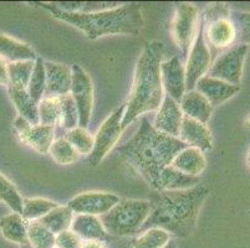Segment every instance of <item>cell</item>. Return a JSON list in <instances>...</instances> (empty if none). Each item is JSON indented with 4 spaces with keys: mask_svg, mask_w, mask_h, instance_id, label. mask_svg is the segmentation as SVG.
Wrapping results in <instances>:
<instances>
[{
    "mask_svg": "<svg viewBox=\"0 0 250 248\" xmlns=\"http://www.w3.org/2000/svg\"><path fill=\"white\" fill-rule=\"evenodd\" d=\"M208 195V188L203 185L187 190H156L149 199L151 211L140 233L148 229H161L170 236L189 237Z\"/></svg>",
    "mask_w": 250,
    "mask_h": 248,
    "instance_id": "6da1fadb",
    "label": "cell"
},
{
    "mask_svg": "<svg viewBox=\"0 0 250 248\" xmlns=\"http://www.w3.org/2000/svg\"><path fill=\"white\" fill-rule=\"evenodd\" d=\"M184 148L187 145L178 138L160 133L147 118H143L135 135L117 150L122 160L156 190L162 170L172 164Z\"/></svg>",
    "mask_w": 250,
    "mask_h": 248,
    "instance_id": "7a4b0ae2",
    "label": "cell"
},
{
    "mask_svg": "<svg viewBox=\"0 0 250 248\" xmlns=\"http://www.w3.org/2000/svg\"><path fill=\"white\" fill-rule=\"evenodd\" d=\"M52 18L65 21L83 31L86 38L96 40L108 35H138L145 26L142 9L137 3L122 4L95 13H72L56 8L51 3H38Z\"/></svg>",
    "mask_w": 250,
    "mask_h": 248,
    "instance_id": "3957f363",
    "label": "cell"
},
{
    "mask_svg": "<svg viewBox=\"0 0 250 248\" xmlns=\"http://www.w3.org/2000/svg\"><path fill=\"white\" fill-rule=\"evenodd\" d=\"M165 54V46L160 41H151L143 47L137 61L133 77V85L127 99L126 109L122 118L125 129L145 113L158 111L165 98L161 63Z\"/></svg>",
    "mask_w": 250,
    "mask_h": 248,
    "instance_id": "277c9868",
    "label": "cell"
},
{
    "mask_svg": "<svg viewBox=\"0 0 250 248\" xmlns=\"http://www.w3.org/2000/svg\"><path fill=\"white\" fill-rule=\"evenodd\" d=\"M149 211V201L121 199L108 212L100 216V220L110 236L129 237L140 233Z\"/></svg>",
    "mask_w": 250,
    "mask_h": 248,
    "instance_id": "5b68a950",
    "label": "cell"
},
{
    "mask_svg": "<svg viewBox=\"0 0 250 248\" xmlns=\"http://www.w3.org/2000/svg\"><path fill=\"white\" fill-rule=\"evenodd\" d=\"M201 21L204 40L213 56L236 42L238 31L227 4H208L204 9L203 19Z\"/></svg>",
    "mask_w": 250,
    "mask_h": 248,
    "instance_id": "8992f818",
    "label": "cell"
},
{
    "mask_svg": "<svg viewBox=\"0 0 250 248\" xmlns=\"http://www.w3.org/2000/svg\"><path fill=\"white\" fill-rule=\"evenodd\" d=\"M199 22H201L199 10L194 4L181 3L177 5L170 25V31L174 42L182 51L183 57H187L188 52L194 42L199 29Z\"/></svg>",
    "mask_w": 250,
    "mask_h": 248,
    "instance_id": "52a82bcc",
    "label": "cell"
},
{
    "mask_svg": "<svg viewBox=\"0 0 250 248\" xmlns=\"http://www.w3.org/2000/svg\"><path fill=\"white\" fill-rule=\"evenodd\" d=\"M125 109L126 104H122L120 108L115 109L112 114H110V117L97 129V133L94 136V148L88 155V160L92 167H97L117 144L120 135L124 132L122 118L125 114Z\"/></svg>",
    "mask_w": 250,
    "mask_h": 248,
    "instance_id": "ba28073f",
    "label": "cell"
},
{
    "mask_svg": "<svg viewBox=\"0 0 250 248\" xmlns=\"http://www.w3.org/2000/svg\"><path fill=\"white\" fill-rule=\"evenodd\" d=\"M248 51L249 46L247 45H236L228 51L220 54L210 66L207 76L222 79L230 85L240 86Z\"/></svg>",
    "mask_w": 250,
    "mask_h": 248,
    "instance_id": "9c48e42d",
    "label": "cell"
},
{
    "mask_svg": "<svg viewBox=\"0 0 250 248\" xmlns=\"http://www.w3.org/2000/svg\"><path fill=\"white\" fill-rule=\"evenodd\" d=\"M71 71L72 82L70 95L79 113V127L86 129L90 123L94 106V85L87 72L80 65L72 66Z\"/></svg>",
    "mask_w": 250,
    "mask_h": 248,
    "instance_id": "30bf717a",
    "label": "cell"
},
{
    "mask_svg": "<svg viewBox=\"0 0 250 248\" xmlns=\"http://www.w3.org/2000/svg\"><path fill=\"white\" fill-rule=\"evenodd\" d=\"M212 66V55L208 49L203 35V26L202 21L199 22V29L195 40L188 52L187 61H186V88L187 91H193L197 82L206 76L207 72Z\"/></svg>",
    "mask_w": 250,
    "mask_h": 248,
    "instance_id": "8fae6325",
    "label": "cell"
},
{
    "mask_svg": "<svg viewBox=\"0 0 250 248\" xmlns=\"http://www.w3.org/2000/svg\"><path fill=\"white\" fill-rule=\"evenodd\" d=\"M120 197L104 191H87L67 202V206L77 215L102 216L120 202Z\"/></svg>",
    "mask_w": 250,
    "mask_h": 248,
    "instance_id": "7c38bea8",
    "label": "cell"
},
{
    "mask_svg": "<svg viewBox=\"0 0 250 248\" xmlns=\"http://www.w3.org/2000/svg\"><path fill=\"white\" fill-rule=\"evenodd\" d=\"M14 127L20 140L40 154H47L54 142L55 128L44 124H30L21 117L15 119Z\"/></svg>",
    "mask_w": 250,
    "mask_h": 248,
    "instance_id": "4fadbf2b",
    "label": "cell"
},
{
    "mask_svg": "<svg viewBox=\"0 0 250 248\" xmlns=\"http://www.w3.org/2000/svg\"><path fill=\"white\" fill-rule=\"evenodd\" d=\"M161 79L163 91L176 102H181L186 88V68L179 56H173L161 63Z\"/></svg>",
    "mask_w": 250,
    "mask_h": 248,
    "instance_id": "5bb4252c",
    "label": "cell"
},
{
    "mask_svg": "<svg viewBox=\"0 0 250 248\" xmlns=\"http://www.w3.org/2000/svg\"><path fill=\"white\" fill-rule=\"evenodd\" d=\"M183 117L184 114L178 102L170 98L169 95H165V98H163L161 107L158 108V112H157L154 123L152 126L160 133L178 138Z\"/></svg>",
    "mask_w": 250,
    "mask_h": 248,
    "instance_id": "9a60e30c",
    "label": "cell"
},
{
    "mask_svg": "<svg viewBox=\"0 0 250 248\" xmlns=\"http://www.w3.org/2000/svg\"><path fill=\"white\" fill-rule=\"evenodd\" d=\"M178 139L187 147L197 148L202 152H208L213 148V138L210 129L199 120L184 115L179 129Z\"/></svg>",
    "mask_w": 250,
    "mask_h": 248,
    "instance_id": "2e32d148",
    "label": "cell"
},
{
    "mask_svg": "<svg viewBox=\"0 0 250 248\" xmlns=\"http://www.w3.org/2000/svg\"><path fill=\"white\" fill-rule=\"evenodd\" d=\"M195 91L203 95L212 107L219 106L236 95L240 91V86H234L222 79L203 76L195 85Z\"/></svg>",
    "mask_w": 250,
    "mask_h": 248,
    "instance_id": "e0dca14e",
    "label": "cell"
},
{
    "mask_svg": "<svg viewBox=\"0 0 250 248\" xmlns=\"http://www.w3.org/2000/svg\"><path fill=\"white\" fill-rule=\"evenodd\" d=\"M45 72H46V88L45 95H69L71 90L72 71L65 63L45 62Z\"/></svg>",
    "mask_w": 250,
    "mask_h": 248,
    "instance_id": "ac0fdd59",
    "label": "cell"
},
{
    "mask_svg": "<svg viewBox=\"0 0 250 248\" xmlns=\"http://www.w3.org/2000/svg\"><path fill=\"white\" fill-rule=\"evenodd\" d=\"M71 231H74L83 241H97L104 242L111 238L104 229L99 216L76 215L71 224Z\"/></svg>",
    "mask_w": 250,
    "mask_h": 248,
    "instance_id": "d6986e66",
    "label": "cell"
},
{
    "mask_svg": "<svg viewBox=\"0 0 250 248\" xmlns=\"http://www.w3.org/2000/svg\"><path fill=\"white\" fill-rule=\"evenodd\" d=\"M182 112L186 117H189L192 119L199 120V122L207 123L210 119V115L213 112L212 104L209 103L208 99L198 91H187L182 97L179 102Z\"/></svg>",
    "mask_w": 250,
    "mask_h": 248,
    "instance_id": "ffe728a7",
    "label": "cell"
},
{
    "mask_svg": "<svg viewBox=\"0 0 250 248\" xmlns=\"http://www.w3.org/2000/svg\"><path fill=\"white\" fill-rule=\"evenodd\" d=\"M176 169L190 176H199L207 167V159L202 150L187 147L181 150L172 161Z\"/></svg>",
    "mask_w": 250,
    "mask_h": 248,
    "instance_id": "44dd1931",
    "label": "cell"
},
{
    "mask_svg": "<svg viewBox=\"0 0 250 248\" xmlns=\"http://www.w3.org/2000/svg\"><path fill=\"white\" fill-rule=\"evenodd\" d=\"M0 57L6 63H11L26 60L35 61L38 56L35 51L25 42L0 34Z\"/></svg>",
    "mask_w": 250,
    "mask_h": 248,
    "instance_id": "7402d4cb",
    "label": "cell"
},
{
    "mask_svg": "<svg viewBox=\"0 0 250 248\" xmlns=\"http://www.w3.org/2000/svg\"><path fill=\"white\" fill-rule=\"evenodd\" d=\"M197 185H199V176L184 174L170 164L161 172L156 190H187Z\"/></svg>",
    "mask_w": 250,
    "mask_h": 248,
    "instance_id": "603a6c76",
    "label": "cell"
},
{
    "mask_svg": "<svg viewBox=\"0 0 250 248\" xmlns=\"http://www.w3.org/2000/svg\"><path fill=\"white\" fill-rule=\"evenodd\" d=\"M0 231L6 241L18 243V245H28V221L20 213H10L4 216L0 220Z\"/></svg>",
    "mask_w": 250,
    "mask_h": 248,
    "instance_id": "cb8c5ba5",
    "label": "cell"
},
{
    "mask_svg": "<svg viewBox=\"0 0 250 248\" xmlns=\"http://www.w3.org/2000/svg\"><path fill=\"white\" fill-rule=\"evenodd\" d=\"M10 99L17 108L19 117L30 124H40L39 120V103H36L26 90L15 87H8Z\"/></svg>",
    "mask_w": 250,
    "mask_h": 248,
    "instance_id": "d4e9b609",
    "label": "cell"
},
{
    "mask_svg": "<svg viewBox=\"0 0 250 248\" xmlns=\"http://www.w3.org/2000/svg\"><path fill=\"white\" fill-rule=\"evenodd\" d=\"M72 220H74V212L69 206H56L54 210L42 217L39 221L42 222L45 227L50 229L54 235H59L61 232L67 231L71 229Z\"/></svg>",
    "mask_w": 250,
    "mask_h": 248,
    "instance_id": "484cf974",
    "label": "cell"
},
{
    "mask_svg": "<svg viewBox=\"0 0 250 248\" xmlns=\"http://www.w3.org/2000/svg\"><path fill=\"white\" fill-rule=\"evenodd\" d=\"M39 120L40 124L50 127H59L61 122L60 95H44L39 102Z\"/></svg>",
    "mask_w": 250,
    "mask_h": 248,
    "instance_id": "4316f807",
    "label": "cell"
},
{
    "mask_svg": "<svg viewBox=\"0 0 250 248\" xmlns=\"http://www.w3.org/2000/svg\"><path fill=\"white\" fill-rule=\"evenodd\" d=\"M34 66H35V61L31 60L8 63V87L26 90L29 81H30L31 74H33Z\"/></svg>",
    "mask_w": 250,
    "mask_h": 248,
    "instance_id": "83f0119b",
    "label": "cell"
},
{
    "mask_svg": "<svg viewBox=\"0 0 250 248\" xmlns=\"http://www.w3.org/2000/svg\"><path fill=\"white\" fill-rule=\"evenodd\" d=\"M58 206V204L51 200L42 199V197H30V199H24L22 202V212L21 216L28 222L36 221L44 217L46 213Z\"/></svg>",
    "mask_w": 250,
    "mask_h": 248,
    "instance_id": "f1b7e54d",
    "label": "cell"
},
{
    "mask_svg": "<svg viewBox=\"0 0 250 248\" xmlns=\"http://www.w3.org/2000/svg\"><path fill=\"white\" fill-rule=\"evenodd\" d=\"M55 237L39 220L28 222L29 245L33 248H55Z\"/></svg>",
    "mask_w": 250,
    "mask_h": 248,
    "instance_id": "f546056e",
    "label": "cell"
},
{
    "mask_svg": "<svg viewBox=\"0 0 250 248\" xmlns=\"http://www.w3.org/2000/svg\"><path fill=\"white\" fill-rule=\"evenodd\" d=\"M45 88H46V72H45V61L38 57L35 60L33 74H31L30 81L26 91L30 95L31 98L39 103L45 95Z\"/></svg>",
    "mask_w": 250,
    "mask_h": 248,
    "instance_id": "4dcf8cb0",
    "label": "cell"
},
{
    "mask_svg": "<svg viewBox=\"0 0 250 248\" xmlns=\"http://www.w3.org/2000/svg\"><path fill=\"white\" fill-rule=\"evenodd\" d=\"M172 236L161 229H148L132 241V248H163Z\"/></svg>",
    "mask_w": 250,
    "mask_h": 248,
    "instance_id": "1f68e13d",
    "label": "cell"
},
{
    "mask_svg": "<svg viewBox=\"0 0 250 248\" xmlns=\"http://www.w3.org/2000/svg\"><path fill=\"white\" fill-rule=\"evenodd\" d=\"M49 153L51 158L60 165H69L80 159V154L63 136L52 142Z\"/></svg>",
    "mask_w": 250,
    "mask_h": 248,
    "instance_id": "d6a6232c",
    "label": "cell"
},
{
    "mask_svg": "<svg viewBox=\"0 0 250 248\" xmlns=\"http://www.w3.org/2000/svg\"><path fill=\"white\" fill-rule=\"evenodd\" d=\"M63 138L76 149L80 155H87L92 152L94 148V136L91 135L86 129L76 127V128L67 131Z\"/></svg>",
    "mask_w": 250,
    "mask_h": 248,
    "instance_id": "836d02e7",
    "label": "cell"
},
{
    "mask_svg": "<svg viewBox=\"0 0 250 248\" xmlns=\"http://www.w3.org/2000/svg\"><path fill=\"white\" fill-rule=\"evenodd\" d=\"M0 200L5 202L14 212L21 215L24 199L19 194V191L17 190L14 184L10 183V180H8L1 174H0Z\"/></svg>",
    "mask_w": 250,
    "mask_h": 248,
    "instance_id": "e575fe53",
    "label": "cell"
},
{
    "mask_svg": "<svg viewBox=\"0 0 250 248\" xmlns=\"http://www.w3.org/2000/svg\"><path fill=\"white\" fill-rule=\"evenodd\" d=\"M61 103V122L60 126L62 129L71 131L79 127V113H77L76 104L72 99L71 95H60Z\"/></svg>",
    "mask_w": 250,
    "mask_h": 248,
    "instance_id": "d590c367",
    "label": "cell"
},
{
    "mask_svg": "<svg viewBox=\"0 0 250 248\" xmlns=\"http://www.w3.org/2000/svg\"><path fill=\"white\" fill-rule=\"evenodd\" d=\"M56 8L65 11H72V13H95V11L107 10V9L116 8L121 5L118 3H77V1H71V3H51Z\"/></svg>",
    "mask_w": 250,
    "mask_h": 248,
    "instance_id": "8d00e7d4",
    "label": "cell"
},
{
    "mask_svg": "<svg viewBox=\"0 0 250 248\" xmlns=\"http://www.w3.org/2000/svg\"><path fill=\"white\" fill-rule=\"evenodd\" d=\"M238 31L236 42L250 45V11H234L230 15Z\"/></svg>",
    "mask_w": 250,
    "mask_h": 248,
    "instance_id": "74e56055",
    "label": "cell"
},
{
    "mask_svg": "<svg viewBox=\"0 0 250 248\" xmlns=\"http://www.w3.org/2000/svg\"><path fill=\"white\" fill-rule=\"evenodd\" d=\"M83 241L71 229L63 231L55 237L56 248H81Z\"/></svg>",
    "mask_w": 250,
    "mask_h": 248,
    "instance_id": "f35d334b",
    "label": "cell"
},
{
    "mask_svg": "<svg viewBox=\"0 0 250 248\" xmlns=\"http://www.w3.org/2000/svg\"><path fill=\"white\" fill-rule=\"evenodd\" d=\"M9 77H8V63L0 57V85L8 86Z\"/></svg>",
    "mask_w": 250,
    "mask_h": 248,
    "instance_id": "ab89813d",
    "label": "cell"
},
{
    "mask_svg": "<svg viewBox=\"0 0 250 248\" xmlns=\"http://www.w3.org/2000/svg\"><path fill=\"white\" fill-rule=\"evenodd\" d=\"M81 248H106L104 242H97V241H83Z\"/></svg>",
    "mask_w": 250,
    "mask_h": 248,
    "instance_id": "60d3db41",
    "label": "cell"
},
{
    "mask_svg": "<svg viewBox=\"0 0 250 248\" xmlns=\"http://www.w3.org/2000/svg\"><path fill=\"white\" fill-rule=\"evenodd\" d=\"M163 248H177V245H176V242H174L173 240H170L169 242H168L167 245H166Z\"/></svg>",
    "mask_w": 250,
    "mask_h": 248,
    "instance_id": "b9f144b4",
    "label": "cell"
},
{
    "mask_svg": "<svg viewBox=\"0 0 250 248\" xmlns=\"http://www.w3.org/2000/svg\"><path fill=\"white\" fill-rule=\"evenodd\" d=\"M247 163H248V167H249V169H250V148H249V150H248V156H247Z\"/></svg>",
    "mask_w": 250,
    "mask_h": 248,
    "instance_id": "7bdbcfd3",
    "label": "cell"
},
{
    "mask_svg": "<svg viewBox=\"0 0 250 248\" xmlns=\"http://www.w3.org/2000/svg\"><path fill=\"white\" fill-rule=\"evenodd\" d=\"M244 124H245V126H247V127H249V128H250V114L248 115V117H247V119H245Z\"/></svg>",
    "mask_w": 250,
    "mask_h": 248,
    "instance_id": "ee69618b",
    "label": "cell"
},
{
    "mask_svg": "<svg viewBox=\"0 0 250 248\" xmlns=\"http://www.w3.org/2000/svg\"><path fill=\"white\" fill-rule=\"evenodd\" d=\"M20 248H33V247H31V246L29 245V243H28V245H22V246H20Z\"/></svg>",
    "mask_w": 250,
    "mask_h": 248,
    "instance_id": "f6af8a7d",
    "label": "cell"
},
{
    "mask_svg": "<svg viewBox=\"0 0 250 248\" xmlns=\"http://www.w3.org/2000/svg\"><path fill=\"white\" fill-rule=\"evenodd\" d=\"M55 248H56V247H55Z\"/></svg>",
    "mask_w": 250,
    "mask_h": 248,
    "instance_id": "bcb514c9",
    "label": "cell"
}]
</instances>
